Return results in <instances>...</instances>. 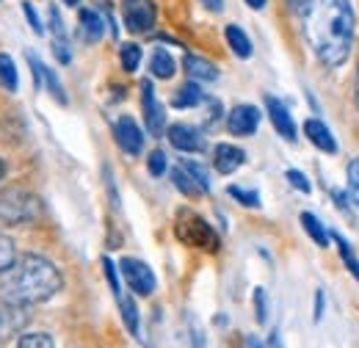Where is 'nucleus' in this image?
<instances>
[{
    "instance_id": "obj_1",
    "label": "nucleus",
    "mask_w": 359,
    "mask_h": 348,
    "mask_svg": "<svg viewBox=\"0 0 359 348\" xmlns=\"http://www.w3.org/2000/svg\"><path fill=\"white\" fill-rule=\"evenodd\" d=\"M304 20L318 61L323 67L346 64L357 34V17L351 0H313Z\"/></svg>"
},
{
    "instance_id": "obj_2",
    "label": "nucleus",
    "mask_w": 359,
    "mask_h": 348,
    "mask_svg": "<svg viewBox=\"0 0 359 348\" xmlns=\"http://www.w3.org/2000/svg\"><path fill=\"white\" fill-rule=\"evenodd\" d=\"M64 288V276L42 255H25L6 271V279L0 285V299L8 304L34 307L50 302Z\"/></svg>"
},
{
    "instance_id": "obj_3",
    "label": "nucleus",
    "mask_w": 359,
    "mask_h": 348,
    "mask_svg": "<svg viewBox=\"0 0 359 348\" xmlns=\"http://www.w3.org/2000/svg\"><path fill=\"white\" fill-rule=\"evenodd\" d=\"M175 232H177V238L185 246H194V249H202V252H219V246H222L216 229L205 218L191 213V210H180Z\"/></svg>"
},
{
    "instance_id": "obj_4",
    "label": "nucleus",
    "mask_w": 359,
    "mask_h": 348,
    "mask_svg": "<svg viewBox=\"0 0 359 348\" xmlns=\"http://www.w3.org/2000/svg\"><path fill=\"white\" fill-rule=\"evenodd\" d=\"M42 213V199L31 191L11 188L0 194V221L3 224H28Z\"/></svg>"
},
{
    "instance_id": "obj_5",
    "label": "nucleus",
    "mask_w": 359,
    "mask_h": 348,
    "mask_svg": "<svg viewBox=\"0 0 359 348\" xmlns=\"http://www.w3.org/2000/svg\"><path fill=\"white\" fill-rule=\"evenodd\" d=\"M119 271H122L128 288L133 290L135 296H152V293H155L158 279H155L152 268L144 260H138V257H125V260L119 262Z\"/></svg>"
},
{
    "instance_id": "obj_6",
    "label": "nucleus",
    "mask_w": 359,
    "mask_h": 348,
    "mask_svg": "<svg viewBox=\"0 0 359 348\" xmlns=\"http://www.w3.org/2000/svg\"><path fill=\"white\" fill-rule=\"evenodd\" d=\"M122 17L130 34H149L158 17V8L152 0H125L122 3Z\"/></svg>"
},
{
    "instance_id": "obj_7",
    "label": "nucleus",
    "mask_w": 359,
    "mask_h": 348,
    "mask_svg": "<svg viewBox=\"0 0 359 348\" xmlns=\"http://www.w3.org/2000/svg\"><path fill=\"white\" fill-rule=\"evenodd\" d=\"M141 111H144V122H147L149 135H161L163 125H166V111L155 94L152 81H141Z\"/></svg>"
},
{
    "instance_id": "obj_8",
    "label": "nucleus",
    "mask_w": 359,
    "mask_h": 348,
    "mask_svg": "<svg viewBox=\"0 0 359 348\" xmlns=\"http://www.w3.org/2000/svg\"><path fill=\"white\" fill-rule=\"evenodd\" d=\"M226 128L232 135H241V138H249L255 135L260 128V108L249 105V102H241L235 105L229 114H226Z\"/></svg>"
},
{
    "instance_id": "obj_9",
    "label": "nucleus",
    "mask_w": 359,
    "mask_h": 348,
    "mask_svg": "<svg viewBox=\"0 0 359 348\" xmlns=\"http://www.w3.org/2000/svg\"><path fill=\"white\" fill-rule=\"evenodd\" d=\"M28 321H31V307L3 302L0 304V340H8V337L22 335L25 326H28Z\"/></svg>"
},
{
    "instance_id": "obj_10",
    "label": "nucleus",
    "mask_w": 359,
    "mask_h": 348,
    "mask_svg": "<svg viewBox=\"0 0 359 348\" xmlns=\"http://www.w3.org/2000/svg\"><path fill=\"white\" fill-rule=\"evenodd\" d=\"M114 138H116L119 149L128 155H141V149H144V133L135 125L133 116H119L114 122Z\"/></svg>"
},
{
    "instance_id": "obj_11",
    "label": "nucleus",
    "mask_w": 359,
    "mask_h": 348,
    "mask_svg": "<svg viewBox=\"0 0 359 348\" xmlns=\"http://www.w3.org/2000/svg\"><path fill=\"white\" fill-rule=\"evenodd\" d=\"M166 135H169V144H172L175 149H180V152H205V149H208L205 135L196 130L194 125L177 122V125H172V128L166 130Z\"/></svg>"
},
{
    "instance_id": "obj_12",
    "label": "nucleus",
    "mask_w": 359,
    "mask_h": 348,
    "mask_svg": "<svg viewBox=\"0 0 359 348\" xmlns=\"http://www.w3.org/2000/svg\"><path fill=\"white\" fill-rule=\"evenodd\" d=\"M266 111H269V119H271V125H273V130L279 133L285 141L293 144V141L299 138V130H296V122H293L287 105H285L282 100H276V97H266Z\"/></svg>"
},
{
    "instance_id": "obj_13",
    "label": "nucleus",
    "mask_w": 359,
    "mask_h": 348,
    "mask_svg": "<svg viewBox=\"0 0 359 348\" xmlns=\"http://www.w3.org/2000/svg\"><path fill=\"white\" fill-rule=\"evenodd\" d=\"M47 17H50V31H53V53H55V58L61 64H69L72 61V50H69V36H67V28H64V20H61L58 8L50 6Z\"/></svg>"
},
{
    "instance_id": "obj_14",
    "label": "nucleus",
    "mask_w": 359,
    "mask_h": 348,
    "mask_svg": "<svg viewBox=\"0 0 359 348\" xmlns=\"http://www.w3.org/2000/svg\"><path fill=\"white\" fill-rule=\"evenodd\" d=\"M246 163V152L235 144H216L213 149V166L219 174H232L238 172Z\"/></svg>"
},
{
    "instance_id": "obj_15",
    "label": "nucleus",
    "mask_w": 359,
    "mask_h": 348,
    "mask_svg": "<svg viewBox=\"0 0 359 348\" xmlns=\"http://www.w3.org/2000/svg\"><path fill=\"white\" fill-rule=\"evenodd\" d=\"M182 64H185V72H188V78H191V81H196V83H213V81L219 78V69H216V64H213V61H208V58H202V55H194V53H188Z\"/></svg>"
},
{
    "instance_id": "obj_16",
    "label": "nucleus",
    "mask_w": 359,
    "mask_h": 348,
    "mask_svg": "<svg viewBox=\"0 0 359 348\" xmlns=\"http://www.w3.org/2000/svg\"><path fill=\"white\" fill-rule=\"evenodd\" d=\"M304 135L310 138V144L318 147L320 152H329V155L337 152V141H334V135H332V130H329L320 119H307V122H304Z\"/></svg>"
},
{
    "instance_id": "obj_17",
    "label": "nucleus",
    "mask_w": 359,
    "mask_h": 348,
    "mask_svg": "<svg viewBox=\"0 0 359 348\" xmlns=\"http://www.w3.org/2000/svg\"><path fill=\"white\" fill-rule=\"evenodd\" d=\"M78 22H81V36H83V42L94 44V42H100V39H102L105 25H102V17H100L94 8H81Z\"/></svg>"
},
{
    "instance_id": "obj_18",
    "label": "nucleus",
    "mask_w": 359,
    "mask_h": 348,
    "mask_svg": "<svg viewBox=\"0 0 359 348\" xmlns=\"http://www.w3.org/2000/svg\"><path fill=\"white\" fill-rule=\"evenodd\" d=\"M202 102H205V91H202V86H199L196 81L182 83V86L175 91V97H172V105H175V108H196V105H202Z\"/></svg>"
},
{
    "instance_id": "obj_19",
    "label": "nucleus",
    "mask_w": 359,
    "mask_h": 348,
    "mask_svg": "<svg viewBox=\"0 0 359 348\" xmlns=\"http://www.w3.org/2000/svg\"><path fill=\"white\" fill-rule=\"evenodd\" d=\"M224 36H226V44H229V50H232L238 58H252L255 47H252V39L246 36V31H243L241 25H226Z\"/></svg>"
},
{
    "instance_id": "obj_20",
    "label": "nucleus",
    "mask_w": 359,
    "mask_h": 348,
    "mask_svg": "<svg viewBox=\"0 0 359 348\" xmlns=\"http://www.w3.org/2000/svg\"><path fill=\"white\" fill-rule=\"evenodd\" d=\"M149 72H152L158 81H169V78H175L177 64H175L172 53H166V50H155L152 58H149Z\"/></svg>"
},
{
    "instance_id": "obj_21",
    "label": "nucleus",
    "mask_w": 359,
    "mask_h": 348,
    "mask_svg": "<svg viewBox=\"0 0 359 348\" xmlns=\"http://www.w3.org/2000/svg\"><path fill=\"white\" fill-rule=\"evenodd\" d=\"M302 227H304V232L310 235L315 241V246H320V249H326L329 246V241H332V232H326V227L320 224V218L313 216V213H302Z\"/></svg>"
},
{
    "instance_id": "obj_22",
    "label": "nucleus",
    "mask_w": 359,
    "mask_h": 348,
    "mask_svg": "<svg viewBox=\"0 0 359 348\" xmlns=\"http://www.w3.org/2000/svg\"><path fill=\"white\" fill-rule=\"evenodd\" d=\"M119 302V309H122V321H125V326H128V332L133 335V337H141V321H138V307L130 296H119L116 299Z\"/></svg>"
},
{
    "instance_id": "obj_23",
    "label": "nucleus",
    "mask_w": 359,
    "mask_h": 348,
    "mask_svg": "<svg viewBox=\"0 0 359 348\" xmlns=\"http://www.w3.org/2000/svg\"><path fill=\"white\" fill-rule=\"evenodd\" d=\"M0 86L6 88V91H17V86H20L17 64H14V58L6 55V53H0Z\"/></svg>"
},
{
    "instance_id": "obj_24",
    "label": "nucleus",
    "mask_w": 359,
    "mask_h": 348,
    "mask_svg": "<svg viewBox=\"0 0 359 348\" xmlns=\"http://www.w3.org/2000/svg\"><path fill=\"white\" fill-rule=\"evenodd\" d=\"M119 61H122V69L125 72H135L141 67V47L133 42L122 44L119 47Z\"/></svg>"
},
{
    "instance_id": "obj_25",
    "label": "nucleus",
    "mask_w": 359,
    "mask_h": 348,
    "mask_svg": "<svg viewBox=\"0 0 359 348\" xmlns=\"http://www.w3.org/2000/svg\"><path fill=\"white\" fill-rule=\"evenodd\" d=\"M172 182L177 185L180 191L185 194V196H199V194H202V188H199V185L194 182V177H191V174L185 172L182 166H177V169H172Z\"/></svg>"
},
{
    "instance_id": "obj_26",
    "label": "nucleus",
    "mask_w": 359,
    "mask_h": 348,
    "mask_svg": "<svg viewBox=\"0 0 359 348\" xmlns=\"http://www.w3.org/2000/svg\"><path fill=\"white\" fill-rule=\"evenodd\" d=\"M180 166H182L185 172L194 177V182L202 188V194H208V191H210V174H208V169H205L202 163H196V161H188V158H185Z\"/></svg>"
},
{
    "instance_id": "obj_27",
    "label": "nucleus",
    "mask_w": 359,
    "mask_h": 348,
    "mask_svg": "<svg viewBox=\"0 0 359 348\" xmlns=\"http://www.w3.org/2000/svg\"><path fill=\"white\" fill-rule=\"evenodd\" d=\"M226 194H229L235 202H241L243 208H260V205H263V202H260V194H257V191H252V188L229 185V188H226Z\"/></svg>"
},
{
    "instance_id": "obj_28",
    "label": "nucleus",
    "mask_w": 359,
    "mask_h": 348,
    "mask_svg": "<svg viewBox=\"0 0 359 348\" xmlns=\"http://www.w3.org/2000/svg\"><path fill=\"white\" fill-rule=\"evenodd\" d=\"M334 241H337V249H340V257H343V262L348 265V271L357 276V282H359V257L354 255V249H351V243L346 241V238H340V235H332Z\"/></svg>"
},
{
    "instance_id": "obj_29",
    "label": "nucleus",
    "mask_w": 359,
    "mask_h": 348,
    "mask_svg": "<svg viewBox=\"0 0 359 348\" xmlns=\"http://www.w3.org/2000/svg\"><path fill=\"white\" fill-rule=\"evenodd\" d=\"M17 348H55V340L47 332H28L20 337Z\"/></svg>"
},
{
    "instance_id": "obj_30",
    "label": "nucleus",
    "mask_w": 359,
    "mask_h": 348,
    "mask_svg": "<svg viewBox=\"0 0 359 348\" xmlns=\"http://www.w3.org/2000/svg\"><path fill=\"white\" fill-rule=\"evenodd\" d=\"M346 191H348V196H351V202L359 205V158H354L351 163H348V169H346Z\"/></svg>"
},
{
    "instance_id": "obj_31",
    "label": "nucleus",
    "mask_w": 359,
    "mask_h": 348,
    "mask_svg": "<svg viewBox=\"0 0 359 348\" xmlns=\"http://www.w3.org/2000/svg\"><path fill=\"white\" fill-rule=\"evenodd\" d=\"M42 81L47 83V88H50V94L61 102V105H67V94H64V86H61V81L55 78V72L53 69H47L45 64H42Z\"/></svg>"
},
{
    "instance_id": "obj_32",
    "label": "nucleus",
    "mask_w": 359,
    "mask_h": 348,
    "mask_svg": "<svg viewBox=\"0 0 359 348\" xmlns=\"http://www.w3.org/2000/svg\"><path fill=\"white\" fill-rule=\"evenodd\" d=\"M147 169L152 177H163V172L169 169V161H166V152L163 149H155V152H149V158H147Z\"/></svg>"
},
{
    "instance_id": "obj_33",
    "label": "nucleus",
    "mask_w": 359,
    "mask_h": 348,
    "mask_svg": "<svg viewBox=\"0 0 359 348\" xmlns=\"http://www.w3.org/2000/svg\"><path fill=\"white\" fill-rule=\"evenodd\" d=\"M255 318H257V323H266L269 321V293H266V288H255Z\"/></svg>"
},
{
    "instance_id": "obj_34",
    "label": "nucleus",
    "mask_w": 359,
    "mask_h": 348,
    "mask_svg": "<svg viewBox=\"0 0 359 348\" xmlns=\"http://www.w3.org/2000/svg\"><path fill=\"white\" fill-rule=\"evenodd\" d=\"M14 265V241L0 235V276Z\"/></svg>"
},
{
    "instance_id": "obj_35",
    "label": "nucleus",
    "mask_w": 359,
    "mask_h": 348,
    "mask_svg": "<svg viewBox=\"0 0 359 348\" xmlns=\"http://www.w3.org/2000/svg\"><path fill=\"white\" fill-rule=\"evenodd\" d=\"M287 182L296 188V191H302V194H310L313 191V185H310V180H307V174L299 172V169H287Z\"/></svg>"
},
{
    "instance_id": "obj_36",
    "label": "nucleus",
    "mask_w": 359,
    "mask_h": 348,
    "mask_svg": "<svg viewBox=\"0 0 359 348\" xmlns=\"http://www.w3.org/2000/svg\"><path fill=\"white\" fill-rule=\"evenodd\" d=\"M102 268H105V279H108V285H111L114 296L119 299V296H122V285H119V274H116V265L108 260V257H102Z\"/></svg>"
},
{
    "instance_id": "obj_37",
    "label": "nucleus",
    "mask_w": 359,
    "mask_h": 348,
    "mask_svg": "<svg viewBox=\"0 0 359 348\" xmlns=\"http://www.w3.org/2000/svg\"><path fill=\"white\" fill-rule=\"evenodd\" d=\"M22 11H25V17H28V22H31L34 34H45V28H42V22H39V17H36L34 6H31V3H22Z\"/></svg>"
},
{
    "instance_id": "obj_38",
    "label": "nucleus",
    "mask_w": 359,
    "mask_h": 348,
    "mask_svg": "<svg viewBox=\"0 0 359 348\" xmlns=\"http://www.w3.org/2000/svg\"><path fill=\"white\" fill-rule=\"evenodd\" d=\"M287 6H290V11H293V14H299V17H307V11H310L313 0H287Z\"/></svg>"
},
{
    "instance_id": "obj_39",
    "label": "nucleus",
    "mask_w": 359,
    "mask_h": 348,
    "mask_svg": "<svg viewBox=\"0 0 359 348\" xmlns=\"http://www.w3.org/2000/svg\"><path fill=\"white\" fill-rule=\"evenodd\" d=\"M191 348H208L205 335H202V329H199V326H191Z\"/></svg>"
},
{
    "instance_id": "obj_40",
    "label": "nucleus",
    "mask_w": 359,
    "mask_h": 348,
    "mask_svg": "<svg viewBox=\"0 0 359 348\" xmlns=\"http://www.w3.org/2000/svg\"><path fill=\"white\" fill-rule=\"evenodd\" d=\"M320 318H323V290L315 293V321H320Z\"/></svg>"
},
{
    "instance_id": "obj_41",
    "label": "nucleus",
    "mask_w": 359,
    "mask_h": 348,
    "mask_svg": "<svg viewBox=\"0 0 359 348\" xmlns=\"http://www.w3.org/2000/svg\"><path fill=\"white\" fill-rule=\"evenodd\" d=\"M219 119H222V102L210 100V122H219Z\"/></svg>"
},
{
    "instance_id": "obj_42",
    "label": "nucleus",
    "mask_w": 359,
    "mask_h": 348,
    "mask_svg": "<svg viewBox=\"0 0 359 348\" xmlns=\"http://www.w3.org/2000/svg\"><path fill=\"white\" fill-rule=\"evenodd\" d=\"M246 348H263V340H260L257 335H249V337H246Z\"/></svg>"
},
{
    "instance_id": "obj_43",
    "label": "nucleus",
    "mask_w": 359,
    "mask_h": 348,
    "mask_svg": "<svg viewBox=\"0 0 359 348\" xmlns=\"http://www.w3.org/2000/svg\"><path fill=\"white\" fill-rule=\"evenodd\" d=\"M202 3H205L210 11H222V6H224V0H202Z\"/></svg>"
},
{
    "instance_id": "obj_44",
    "label": "nucleus",
    "mask_w": 359,
    "mask_h": 348,
    "mask_svg": "<svg viewBox=\"0 0 359 348\" xmlns=\"http://www.w3.org/2000/svg\"><path fill=\"white\" fill-rule=\"evenodd\" d=\"M243 3H246L249 8H257V11H260V8H266V3H269V0H243Z\"/></svg>"
},
{
    "instance_id": "obj_45",
    "label": "nucleus",
    "mask_w": 359,
    "mask_h": 348,
    "mask_svg": "<svg viewBox=\"0 0 359 348\" xmlns=\"http://www.w3.org/2000/svg\"><path fill=\"white\" fill-rule=\"evenodd\" d=\"M269 348H282V340H279V332H271Z\"/></svg>"
},
{
    "instance_id": "obj_46",
    "label": "nucleus",
    "mask_w": 359,
    "mask_h": 348,
    "mask_svg": "<svg viewBox=\"0 0 359 348\" xmlns=\"http://www.w3.org/2000/svg\"><path fill=\"white\" fill-rule=\"evenodd\" d=\"M3 174H6V163L0 161V180H3Z\"/></svg>"
},
{
    "instance_id": "obj_47",
    "label": "nucleus",
    "mask_w": 359,
    "mask_h": 348,
    "mask_svg": "<svg viewBox=\"0 0 359 348\" xmlns=\"http://www.w3.org/2000/svg\"><path fill=\"white\" fill-rule=\"evenodd\" d=\"M357 108H359V69H357Z\"/></svg>"
},
{
    "instance_id": "obj_48",
    "label": "nucleus",
    "mask_w": 359,
    "mask_h": 348,
    "mask_svg": "<svg viewBox=\"0 0 359 348\" xmlns=\"http://www.w3.org/2000/svg\"><path fill=\"white\" fill-rule=\"evenodd\" d=\"M64 3H67V6H78L81 0H64Z\"/></svg>"
}]
</instances>
